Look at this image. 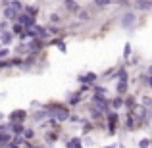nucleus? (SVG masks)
<instances>
[{
  "label": "nucleus",
  "mask_w": 152,
  "mask_h": 148,
  "mask_svg": "<svg viewBox=\"0 0 152 148\" xmlns=\"http://www.w3.org/2000/svg\"><path fill=\"white\" fill-rule=\"evenodd\" d=\"M135 21H137V15H135L133 12H127V14L121 17V27L129 29V27H133V25H135Z\"/></svg>",
  "instance_id": "f257e3e1"
},
{
  "label": "nucleus",
  "mask_w": 152,
  "mask_h": 148,
  "mask_svg": "<svg viewBox=\"0 0 152 148\" xmlns=\"http://www.w3.org/2000/svg\"><path fill=\"white\" fill-rule=\"evenodd\" d=\"M133 8H135V10L146 12V10H150V8H152V0H137V2H133Z\"/></svg>",
  "instance_id": "f03ea898"
},
{
  "label": "nucleus",
  "mask_w": 152,
  "mask_h": 148,
  "mask_svg": "<svg viewBox=\"0 0 152 148\" xmlns=\"http://www.w3.org/2000/svg\"><path fill=\"white\" fill-rule=\"evenodd\" d=\"M2 14H4V17H6V19L14 21V19H18V14H19V12H18V10H14L12 6H6V8H4V12H2Z\"/></svg>",
  "instance_id": "7ed1b4c3"
},
{
  "label": "nucleus",
  "mask_w": 152,
  "mask_h": 148,
  "mask_svg": "<svg viewBox=\"0 0 152 148\" xmlns=\"http://www.w3.org/2000/svg\"><path fill=\"white\" fill-rule=\"evenodd\" d=\"M108 123H110V133H114L115 123H118V114H115V112H110V114H108Z\"/></svg>",
  "instance_id": "20e7f679"
},
{
  "label": "nucleus",
  "mask_w": 152,
  "mask_h": 148,
  "mask_svg": "<svg viewBox=\"0 0 152 148\" xmlns=\"http://www.w3.org/2000/svg\"><path fill=\"white\" fill-rule=\"evenodd\" d=\"M64 6H66L69 12H79V10H81V8H79V4L75 2V0H64Z\"/></svg>",
  "instance_id": "39448f33"
},
{
  "label": "nucleus",
  "mask_w": 152,
  "mask_h": 148,
  "mask_svg": "<svg viewBox=\"0 0 152 148\" xmlns=\"http://www.w3.org/2000/svg\"><path fill=\"white\" fill-rule=\"evenodd\" d=\"M79 81H81V83H87V85H91V83H94V81H96V75H94V73L81 75V77H79Z\"/></svg>",
  "instance_id": "423d86ee"
},
{
  "label": "nucleus",
  "mask_w": 152,
  "mask_h": 148,
  "mask_svg": "<svg viewBox=\"0 0 152 148\" xmlns=\"http://www.w3.org/2000/svg\"><path fill=\"white\" fill-rule=\"evenodd\" d=\"M115 90H118L119 96H121V94H125V93H127V81H119L118 87H115Z\"/></svg>",
  "instance_id": "0eeeda50"
},
{
  "label": "nucleus",
  "mask_w": 152,
  "mask_h": 148,
  "mask_svg": "<svg viewBox=\"0 0 152 148\" xmlns=\"http://www.w3.org/2000/svg\"><path fill=\"white\" fill-rule=\"evenodd\" d=\"M12 37H14V33H0V41H2V44H10Z\"/></svg>",
  "instance_id": "6e6552de"
},
{
  "label": "nucleus",
  "mask_w": 152,
  "mask_h": 148,
  "mask_svg": "<svg viewBox=\"0 0 152 148\" xmlns=\"http://www.w3.org/2000/svg\"><path fill=\"white\" fill-rule=\"evenodd\" d=\"M25 14H29V15H33V17H37L39 6H25Z\"/></svg>",
  "instance_id": "1a4fd4ad"
},
{
  "label": "nucleus",
  "mask_w": 152,
  "mask_h": 148,
  "mask_svg": "<svg viewBox=\"0 0 152 148\" xmlns=\"http://www.w3.org/2000/svg\"><path fill=\"white\" fill-rule=\"evenodd\" d=\"M79 19H81V21H87V19H91V14L85 12V10H79Z\"/></svg>",
  "instance_id": "9d476101"
},
{
  "label": "nucleus",
  "mask_w": 152,
  "mask_h": 148,
  "mask_svg": "<svg viewBox=\"0 0 152 148\" xmlns=\"http://www.w3.org/2000/svg\"><path fill=\"white\" fill-rule=\"evenodd\" d=\"M121 106H123V100H121V96L112 100V108H115V110H118V108H121Z\"/></svg>",
  "instance_id": "9b49d317"
},
{
  "label": "nucleus",
  "mask_w": 152,
  "mask_h": 148,
  "mask_svg": "<svg viewBox=\"0 0 152 148\" xmlns=\"http://www.w3.org/2000/svg\"><path fill=\"white\" fill-rule=\"evenodd\" d=\"M94 4L100 6V8H106V6H110V4H112V0H94Z\"/></svg>",
  "instance_id": "f8f14e48"
},
{
  "label": "nucleus",
  "mask_w": 152,
  "mask_h": 148,
  "mask_svg": "<svg viewBox=\"0 0 152 148\" xmlns=\"http://www.w3.org/2000/svg\"><path fill=\"white\" fill-rule=\"evenodd\" d=\"M118 77H119V81H127V71L123 69V67L118 71Z\"/></svg>",
  "instance_id": "ddd939ff"
},
{
  "label": "nucleus",
  "mask_w": 152,
  "mask_h": 148,
  "mask_svg": "<svg viewBox=\"0 0 152 148\" xmlns=\"http://www.w3.org/2000/svg\"><path fill=\"white\" fill-rule=\"evenodd\" d=\"M150 144H152V141H150V139H142V141L139 142V146H141V148H148Z\"/></svg>",
  "instance_id": "4468645a"
},
{
  "label": "nucleus",
  "mask_w": 152,
  "mask_h": 148,
  "mask_svg": "<svg viewBox=\"0 0 152 148\" xmlns=\"http://www.w3.org/2000/svg\"><path fill=\"white\" fill-rule=\"evenodd\" d=\"M79 100H81V93H75V94H73V96H71V98H69V104H77V102H79Z\"/></svg>",
  "instance_id": "2eb2a0df"
},
{
  "label": "nucleus",
  "mask_w": 152,
  "mask_h": 148,
  "mask_svg": "<svg viewBox=\"0 0 152 148\" xmlns=\"http://www.w3.org/2000/svg\"><path fill=\"white\" fill-rule=\"evenodd\" d=\"M50 21H52V23H60V15H58V14H52V15H50Z\"/></svg>",
  "instance_id": "dca6fc26"
},
{
  "label": "nucleus",
  "mask_w": 152,
  "mask_h": 148,
  "mask_svg": "<svg viewBox=\"0 0 152 148\" xmlns=\"http://www.w3.org/2000/svg\"><path fill=\"white\" fill-rule=\"evenodd\" d=\"M129 54H131V44H125V50H123V56H125V58H129Z\"/></svg>",
  "instance_id": "f3484780"
},
{
  "label": "nucleus",
  "mask_w": 152,
  "mask_h": 148,
  "mask_svg": "<svg viewBox=\"0 0 152 148\" xmlns=\"http://www.w3.org/2000/svg\"><path fill=\"white\" fill-rule=\"evenodd\" d=\"M6 56H8V48H2L0 50V58H6Z\"/></svg>",
  "instance_id": "a211bd4d"
},
{
  "label": "nucleus",
  "mask_w": 152,
  "mask_h": 148,
  "mask_svg": "<svg viewBox=\"0 0 152 148\" xmlns=\"http://www.w3.org/2000/svg\"><path fill=\"white\" fill-rule=\"evenodd\" d=\"M146 85H148V87H150V89H152V75H150V77H148V79H146Z\"/></svg>",
  "instance_id": "6ab92c4d"
}]
</instances>
